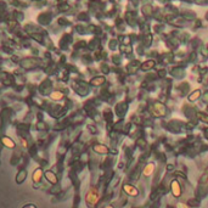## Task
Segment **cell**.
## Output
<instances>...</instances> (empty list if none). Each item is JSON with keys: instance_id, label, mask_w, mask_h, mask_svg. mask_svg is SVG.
<instances>
[{"instance_id": "cell-9", "label": "cell", "mask_w": 208, "mask_h": 208, "mask_svg": "<svg viewBox=\"0 0 208 208\" xmlns=\"http://www.w3.org/2000/svg\"><path fill=\"white\" fill-rule=\"evenodd\" d=\"M104 83H105V77H95L94 79H91V82H90V84L94 85V86H99V85H101Z\"/></svg>"}, {"instance_id": "cell-21", "label": "cell", "mask_w": 208, "mask_h": 208, "mask_svg": "<svg viewBox=\"0 0 208 208\" xmlns=\"http://www.w3.org/2000/svg\"><path fill=\"white\" fill-rule=\"evenodd\" d=\"M136 144H138V145H141V147H142V148H144V147H146V145H147V144H146V140H145L144 138H139V139H138V141H136Z\"/></svg>"}, {"instance_id": "cell-28", "label": "cell", "mask_w": 208, "mask_h": 208, "mask_svg": "<svg viewBox=\"0 0 208 208\" xmlns=\"http://www.w3.org/2000/svg\"><path fill=\"white\" fill-rule=\"evenodd\" d=\"M167 169H168V171H172V169H173V166H172V164H169V166L167 167Z\"/></svg>"}, {"instance_id": "cell-3", "label": "cell", "mask_w": 208, "mask_h": 208, "mask_svg": "<svg viewBox=\"0 0 208 208\" xmlns=\"http://www.w3.org/2000/svg\"><path fill=\"white\" fill-rule=\"evenodd\" d=\"M171 190H172V195L174 197H180L181 196V186L179 184L178 180H173L171 184Z\"/></svg>"}, {"instance_id": "cell-8", "label": "cell", "mask_w": 208, "mask_h": 208, "mask_svg": "<svg viewBox=\"0 0 208 208\" xmlns=\"http://www.w3.org/2000/svg\"><path fill=\"white\" fill-rule=\"evenodd\" d=\"M45 178H46L48 181H50L51 184H56V183H57V178H56V175H55L52 172H50V171L45 172Z\"/></svg>"}, {"instance_id": "cell-16", "label": "cell", "mask_w": 208, "mask_h": 208, "mask_svg": "<svg viewBox=\"0 0 208 208\" xmlns=\"http://www.w3.org/2000/svg\"><path fill=\"white\" fill-rule=\"evenodd\" d=\"M196 116H197L198 119H201L202 122L208 123V115H206V113H203V112H197V113H196Z\"/></svg>"}, {"instance_id": "cell-26", "label": "cell", "mask_w": 208, "mask_h": 208, "mask_svg": "<svg viewBox=\"0 0 208 208\" xmlns=\"http://www.w3.org/2000/svg\"><path fill=\"white\" fill-rule=\"evenodd\" d=\"M23 208H37L34 204H27V206H25Z\"/></svg>"}, {"instance_id": "cell-22", "label": "cell", "mask_w": 208, "mask_h": 208, "mask_svg": "<svg viewBox=\"0 0 208 208\" xmlns=\"http://www.w3.org/2000/svg\"><path fill=\"white\" fill-rule=\"evenodd\" d=\"M151 39H152V37H151L150 34H147V35L145 37V40H144L145 45H150V44H151Z\"/></svg>"}, {"instance_id": "cell-18", "label": "cell", "mask_w": 208, "mask_h": 208, "mask_svg": "<svg viewBox=\"0 0 208 208\" xmlns=\"http://www.w3.org/2000/svg\"><path fill=\"white\" fill-rule=\"evenodd\" d=\"M104 116H105V119L106 121H112V112H111V110L110 108H106L105 111H104Z\"/></svg>"}, {"instance_id": "cell-12", "label": "cell", "mask_w": 208, "mask_h": 208, "mask_svg": "<svg viewBox=\"0 0 208 208\" xmlns=\"http://www.w3.org/2000/svg\"><path fill=\"white\" fill-rule=\"evenodd\" d=\"M42 174H43V172H42V169H37V171L34 172V174H33V181H40V179H42Z\"/></svg>"}, {"instance_id": "cell-4", "label": "cell", "mask_w": 208, "mask_h": 208, "mask_svg": "<svg viewBox=\"0 0 208 208\" xmlns=\"http://www.w3.org/2000/svg\"><path fill=\"white\" fill-rule=\"evenodd\" d=\"M128 107H127V102H121V104H117V107H116V113L118 117H123L125 115Z\"/></svg>"}, {"instance_id": "cell-27", "label": "cell", "mask_w": 208, "mask_h": 208, "mask_svg": "<svg viewBox=\"0 0 208 208\" xmlns=\"http://www.w3.org/2000/svg\"><path fill=\"white\" fill-rule=\"evenodd\" d=\"M204 138H206V139H208V128L204 130Z\"/></svg>"}, {"instance_id": "cell-24", "label": "cell", "mask_w": 208, "mask_h": 208, "mask_svg": "<svg viewBox=\"0 0 208 208\" xmlns=\"http://www.w3.org/2000/svg\"><path fill=\"white\" fill-rule=\"evenodd\" d=\"M177 208H190V207H189L187 204H185V203H178Z\"/></svg>"}, {"instance_id": "cell-31", "label": "cell", "mask_w": 208, "mask_h": 208, "mask_svg": "<svg viewBox=\"0 0 208 208\" xmlns=\"http://www.w3.org/2000/svg\"><path fill=\"white\" fill-rule=\"evenodd\" d=\"M207 107H208V106H207Z\"/></svg>"}, {"instance_id": "cell-6", "label": "cell", "mask_w": 208, "mask_h": 208, "mask_svg": "<svg viewBox=\"0 0 208 208\" xmlns=\"http://www.w3.org/2000/svg\"><path fill=\"white\" fill-rule=\"evenodd\" d=\"M94 151L98 152V154H102V155L108 154V148L105 145H95L94 146Z\"/></svg>"}, {"instance_id": "cell-7", "label": "cell", "mask_w": 208, "mask_h": 208, "mask_svg": "<svg viewBox=\"0 0 208 208\" xmlns=\"http://www.w3.org/2000/svg\"><path fill=\"white\" fill-rule=\"evenodd\" d=\"M184 113H185V115H186L187 117H190L191 119H194L195 116H196V112H195V110H194L191 106L185 107V108H184Z\"/></svg>"}, {"instance_id": "cell-1", "label": "cell", "mask_w": 208, "mask_h": 208, "mask_svg": "<svg viewBox=\"0 0 208 208\" xmlns=\"http://www.w3.org/2000/svg\"><path fill=\"white\" fill-rule=\"evenodd\" d=\"M152 113L157 117H164L167 115V107L162 102L156 101L152 105Z\"/></svg>"}, {"instance_id": "cell-20", "label": "cell", "mask_w": 208, "mask_h": 208, "mask_svg": "<svg viewBox=\"0 0 208 208\" xmlns=\"http://www.w3.org/2000/svg\"><path fill=\"white\" fill-rule=\"evenodd\" d=\"M51 98H52V100H61L63 98V95L61 92H54L51 95Z\"/></svg>"}, {"instance_id": "cell-15", "label": "cell", "mask_w": 208, "mask_h": 208, "mask_svg": "<svg viewBox=\"0 0 208 208\" xmlns=\"http://www.w3.org/2000/svg\"><path fill=\"white\" fill-rule=\"evenodd\" d=\"M189 88H190V85H189L187 83H181V84L179 85V90L181 91V94H183V95H185V94L187 92Z\"/></svg>"}, {"instance_id": "cell-29", "label": "cell", "mask_w": 208, "mask_h": 208, "mask_svg": "<svg viewBox=\"0 0 208 208\" xmlns=\"http://www.w3.org/2000/svg\"><path fill=\"white\" fill-rule=\"evenodd\" d=\"M197 3H201V4H203V3H206V0H197Z\"/></svg>"}, {"instance_id": "cell-30", "label": "cell", "mask_w": 208, "mask_h": 208, "mask_svg": "<svg viewBox=\"0 0 208 208\" xmlns=\"http://www.w3.org/2000/svg\"><path fill=\"white\" fill-rule=\"evenodd\" d=\"M106 208H113V207H112V206H107Z\"/></svg>"}, {"instance_id": "cell-2", "label": "cell", "mask_w": 208, "mask_h": 208, "mask_svg": "<svg viewBox=\"0 0 208 208\" xmlns=\"http://www.w3.org/2000/svg\"><path fill=\"white\" fill-rule=\"evenodd\" d=\"M123 191H124L127 195L131 196V197H136V196L139 195L138 189H136L135 186H133V185H129V184H124V185H123Z\"/></svg>"}, {"instance_id": "cell-19", "label": "cell", "mask_w": 208, "mask_h": 208, "mask_svg": "<svg viewBox=\"0 0 208 208\" xmlns=\"http://www.w3.org/2000/svg\"><path fill=\"white\" fill-rule=\"evenodd\" d=\"M142 12H144L145 15H151V12H152V7H151L150 5H145V6L142 7Z\"/></svg>"}, {"instance_id": "cell-11", "label": "cell", "mask_w": 208, "mask_h": 208, "mask_svg": "<svg viewBox=\"0 0 208 208\" xmlns=\"http://www.w3.org/2000/svg\"><path fill=\"white\" fill-rule=\"evenodd\" d=\"M154 66H155V61H154V60H148V61H146L145 63L141 65V69L147 71V69H151Z\"/></svg>"}, {"instance_id": "cell-17", "label": "cell", "mask_w": 208, "mask_h": 208, "mask_svg": "<svg viewBox=\"0 0 208 208\" xmlns=\"http://www.w3.org/2000/svg\"><path fill=\"white\" fill-rule=\"evenodd\" d=\"M3 142H4V145L5 146H7V147H10V148H12V147H15V142L11 140V139H7V138H3Z\"/></svg>"}, {"instance_id": "cell-10", "label": "cell", "mask_w": 208, "mask_h": 208, "mask_svg": "<svg viewBox=\"0 0 208 208\" xmlns=\"http://www.w3.org/2000/svg\"><path fill=\"white\" fill-rule=\"evenodd\" d=\"M138 68H140V63L138 61H133L129 66H128V71L130 73H135L138 71Z\"/></svg>"}, {"instance_id": "cell-5", "label": "cell", "mask_w": 208, "mask_h": 208, "mask_svg": "<svg viewBox=\"0 0 208 208\" xmlns=\"http://www.w3.org/2000/svg\"><path fill=\"white\" fill-rule=\"evenodd\" d=\"M154 171H155V164H154V163H148V164L145 166L144 171H142V174H144L145 177H150L151 174L154 173Z\"/></svg>"}, {"instance_id": "cell-23", "label": "cell", "mask_w": 208, "mask_h": 208, "mask_svg": "<svg viewBox=\"0 0 208 208\" xmlns=\"http://www.w3.org/2000/svg\"><path fill=\"white\" fill-rule=\"evenodd\" d=\"M116 129L117 130H119V129H123V122H118V123H116Z\"/></svg>"}, {"instance_id": "cell-25", "label": "cell", "mask_w": 208, "mask_h": 208, "mask_svg": "<svg viewBox=\"0 0 208 208\" xmlns=\"http://www.w3.org/2000/svg\"><path fill=\"white\" fill-rule=\"evenodd\" d=\"M189 203H191V206H197L198 204V202L195 201V200H190V202H189Z\"/></svg>"}, {"instance_id": "cell-14", "label": "cell", "mask_w": 208, "mask_h": 208, "mask_svg": "<svg viewBox=\"0 0 208 208\" xmlns=\"http://www.w3.org/2000/svg\"><path fill=\"white\" fill-rule=\"evenodd\" d=\"M26 175H27L26 171H22V172H20V174H17L16 181H17L18 184H21V183H23V181H25V179H26Z\"/></svg>"}, {"instance_id": "cell-13", "label": "cell", "mask_w": 208, "mask_h": 208, "mask_svg": "<svg viewBox=\"0 0 208 208\" xmlns=\"http://www.w3.org/2000/svg\"><path fill=\"white\" fill-rule=\"evenodd\" d=\"M201 96V91L200 90H195L190 96H189V101H196L198 98Z\"/></svg>"}]
</instances>
